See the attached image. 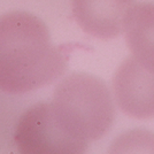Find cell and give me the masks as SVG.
Returning <instances> with one entry per match:
<instances>
[{
	"label": "cell",
	"instance_id": "1",
	"mask_svg": "<svg viewBox=\"0 0 154 154\" xmlns=\"http://www.w3.org/2000/svg\"><path fill=\"white\" fill-rule=\"evenodd\" d=\"M68 67L67 50L52 43L36 15L11 12L0 16V90L20 94L55 82Z\"/></svg>",
	"mask_w": 154,
	"mask_h": 154
},
{
	"label": "cell",
	"instance_id": "2",
	"mask_svg": "<svg viewBox=\"0 0 154 154\" xmlns=\"http://www.w3.org/2000/svg\"><path fill=\"white\" fill-rule=\"evenodd\" d=\"M52 103L64 125L88 143L103 138L114 123L115 107L108 88L91 74L64 77L54 90Z\"/></svg>",
	"mask_w": 154,
	"mask_h": 154
},
{
	"label": "cell",
	"instance_id": "3",
	"mask_svg": "<svg viewBox=\"0 0 154 154\" xmlns=\"http://www.w3.org/2000/svg\"><path fill=\"white\" fill-rule=\"evenodd\" d=\"M14 141L22 154H81L90 144L64 125L52 101L36 103L21 115Z\"/></svg>",
	"mask_w": 154,
	"mask_h": 154
},
{
	"label": "cell",
	"instance_id": "4",
	"mask_svg": "<svg viewBox=\"0 0 154 154\" xmlns=\"http://www.w3.org/2000/svg\"><path fill=\"white\" fill-rule=\"evenodd\" d=\"M117 106L135 119L154 117V71L148 70L134 57L124 60L113 78Z\"/></svg>",
	"mask_w": 154,
	"mask_h": 154
},
{
	"label": "cell",
	"instance_id": "5",
	"mask_svg": "<svg viewBox=\"0 0 154 154\" xmlns=\"http://www.w3.org/2000/svg\"><path fill=\"white\" fill-rule=\"evenodd\" d=\"M135 0H72V14L86 33L100 39L117 37Z\"/></svg>",
	"mask_w": 154,
	"mask_h": 154
},
{
	"label": "cell",
	"instance_id": "6",
	"mask_svg": "<svg viewBox=\"0 0 154 154\" xmlns=\"http://www.w3.org/2000/svg\"><path fill=\"white\" fill-rule=\"evenodd\" d=\"M123 30L134 58L154 71V4L134 5L125 16Z\"/></svg>",
	"mask_w": 154,
	"mask_h": 154
}]
</instances>
